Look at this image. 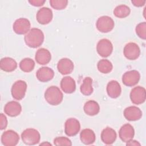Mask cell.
<instances>
[{"label": "cell", "mask_w": 146, "mask_h": 146, "mask_svg": "<svg viewBox=\"0 0 146 146\" xmlns=\"http://www.w3.org/2000/svg\"><path fill=\"white\" fill-rule=\"evenodd\" d=\"M51 59V55L50 52L44 48L38 49L35 53V59L39 64H47L50 62Z\"/></svg>", "instance_id": "d6986e66"}, {"label": "cell", "mask_w": 146, "mask_h": 146, "mask_svg": "<svg viewBox=\"0 0 146 146\" xmlns=\"http://www.w3.org/2000/svg\"><path fill=\"white\" fill-rule=\"evenodd\" d=\"M46 1L44 0H31L29 1V2L33 6H36V7H39L45 3Z\"/></svg>", "instance_id": "836d02e7"}, {"label": "cell", "mask_w": 146, "mask_h": 146, "mask_svg": "<svg viewBox=\"0 0 146 146\" xmlns=\"http://www.w3.org/2000/svg\"><path fill=\"white\" fill-rule=\"evenodd\" d=\"M53 14L52 10L46 7L39 9L36 15V18L38 23L41 25L48 24L52 19Z\"/></svg>", "instance_id": "4fadbf2b"}, {"label": "cell", "mask_w": 146, "mask_h": 146, "mask_svg": "<svg viewBox=\"0 0 146 146\" xmlns=\"http://www.w3.org/2000/svg\"><path fill=\"white\" fill-rule=\"evenodd\" d=\"M80 139L81 141L86 145H90L93 144L96 139L94 132L88 128L83 129L80 133Z\"/></svg>", "instance_id": "cb8c5ba5"}, {"label": "cell", "mask_w": 146, "mask_h": 146, "mask_svg": "<svg viewBox=\"0 0 146 146\" xmlns=\"http://www.w3.org/2000/svg\"><path fill=\"white\" fill-rule=\"evenodd\" d=\"M131 12L130 8L125 5H120L117 6L114 10L113 14L115 17L119 18H124L128 17Z\"/></svg>", "instance_id": "4316f807"}, {"label": "cell", "mask_w": 146, "mask_h": 146, "mask_svg": "<svg viewBox=\"0 0 146 146\" xmlns=\"http://www.w3.org/2000/svg\"><path fill=\"white\" fill-rule=\"evenodd\" d=\"M60 87L62 91L66 94L73 93L76 89L75 81L71 76H65L60 81Z\"/></svg>", "instance_id": "ffe728a7"}, {"label": "cell", "mask_w": 146, "mask_h": 146, "mask_svg": "<svg viewBox=\"0 0 146 146\" xmlns=\"http://www.w3.org/2000/svg\"><path fill=\"white\" fill-rule=\"evenodd\" d=\"M63 98V93L56 86L49 87L44 92V99L48 104L52 106L59 104L62 102Z\"/></svg>", "instance_id": "7a4b0ae2"}, {"label": "cell", "mask_w": 146, "mask_h": 146, "mask_svg": "<svg viewBox=\"0 0 146 146\" xmlns=\"http://www.w3.org/2000/svg\"><path fill=\"white\" fill-rule=\"evenodd\" d=\"M31 24L30 21L25 18L17 19L13 25L14 31L19 35L26 34L30 30Z\"/></svg>", "instance_id": "9c48e42d"}, {"label": "cell", "mask_w": 146, "mask_h": 146, "mask_svg": "<svg viewBox=\"0 0 146 146\" xmlns=\"http://www.w3.org/2000/svg\"><path fill=\"white\" fill-rule=\"evenodd\" d=\"M51 6L58 10H63L66 7L68 4V1L67 0H51L50 1Z\"/></svg>", "instance_id": "f546056e"}, {"label": "cell", "mask_w": 146, "mask_h": 146, "mask_svg": "<svg viewBox=\"0 0 146 146\" xmlns=\"http://www.w3.org/2000/svg\"><path fill=\"white\" fill-rule=\"evenodd\" d=\"M132 3L136 7H141L144 6L146 2L145 0H132Z\"/></svg>", "instance_id": "e575fe53"}, {"label": "cell", "mask_w": 146, "mask_h": 146, "mask_svg": "<svg viewBox=\"0 0 146 146\" xmlns=\"http://www.w3.org/2000/svg\"><path fill=\"white\" fill-rule=\"evenodd\" d=\"M74 65L71 60L68 58H62L59 60L57 64V69L62 75L71 74L74 70Z\"/></svg>", "instance_id": "5bb4252c"}, {"label": "cell", "mask_w": 146, "mask_h": 146, "mask_svg": "<svg viewBox=\"0 0 146 146\" xmlns=\"http://www.w3.org/2000/svg\"><path fill=\"white\" fill-rule=\"evenodd\" d=\"M124 116L129 121H136L141 119L142 112L139 108L136 106H129L124 110Z\"/></svg>", "instance_id": "e0dca14e"}, {"label": "cell", "mask_w": 146, "mask_h": 146, "mask_svg": "<svg viewBox=\"0 0 146 146\" xmlns=\"http://www.w3.org/2000/svg\"><path fill=\"white\" fill-rule=\"evenodd\" d=\"M35 67L34 61L29 58L22 59L19 63V67L22 71L25 72H30L33 71Z\"/></svg>", "instance_id": "f1b7e54d"}, {"label": "cell", "mask_w": 146, "mask_h": 146, "mask_svg": "<svg viewBox=\"0 0 146 146\" xmlns=\"http://www.w3.org/2000/svg\"><path fill=\"white\" fill-rule=\"evenodd\" d=\"M83 110L87 115L95 116L99 112L100 107L96 101L88 100L84 104Z\"/></svg>", "instance_id": "d4e9b609"}, {"label": "cell", "mask_w": 146, "mask_h": 146, "mask_svg": "<svg viewBox=\"0 0 146 146\" xmlns=\"http://www.w3.org/2000/svg\"><path fill=\"white\" fill-rule=\"evenodd\" d=\"M123 53L127 59L129 60H135L140 56V50L136 43L129 42L124 46Z\"/></svg>", "instance_id": "7c38bea8"}, {"label": "cell", "mask_w": 146, "mask_h": 146, "mask_svg": "<svg viewBox=\"0 0 146 146\" xmlns=\"http://www.w3.org/2000/svg\"><path fill=\"white\" fill-rule=\"evenodd\" d=\"M119 135L120 139L123 142L127 143L133 139L135 135L133 127L129 124H125L121 127Z\"/></svg>", "instance_id": "9a60e30c"}, {"label": "cell", "mask_w": 146, "mask_h": 146, "mask_svg": "<svg viewBox=\"0 0 146 146\" xmlns=\"http://www.w3.org/2000/svg\"><path fill=\"white\" fill-rule=\"evenodd\" d=\"M137 35L141 39H146V23L145 22L139 23L135 29Z\"/></svg>", "instance_id": "4dcf8cb0"}, {"label": "cell", "mask_w": 146, "mask_h": 146, "mask_svg": "<svg viewBox=\"0 0 146 146\" xmlns=\"http://www.w3.org/2000/svg\"><path fill=\"white\" fill-rule=\"evenodd\" d=\"M22 111V107L20 103L16 101H11L6 104L4 107L5 113L10 116L15 117L18 116Z\"/></svg>", "instance_id": "2e32d148"}, {"label": "cell", "mask_w": 146, "mask_h": 146, "mask_svg": "<svg viewBox=\"0 0 146 146\" xmlns=\"http://www.w3.org/2000/svg\"><path fill=\"white\" fill-rule=\"evenodd\" d=\"M44 38V34L41 30L33 28L25 35L24 40L27 46L35 48L42 44Z\"/></svg>", "instance_id": "6da1fadb"}, {"label": "cell", "mask_w": 146, "mask_h": 146, "mask_svg": "<svg viewBox=\"0 0 146 146\" xmlns=\"http://www.w3.org/2000/svg\"><path fill=\"white\" fill-rule=\"evenodd\" d=\"M114 26L113 20L111 17L106 15L99 17L96 23L97 29L103 33H107L112 30Z\"/></svg>", "instance_id": "277c9868"}, {"label": "cell", "mask_w": 146, "mask_h": 146, "mask_svg": "<svg viewBox=\"0 0 146 146\" xmlns=\"http://www.w3.org/2000/svg\"><path fill=\"white\" fill-rule=\"evenodd\" d=\"M121 92L120 84L116 80H111L107 85V92L108 95L111 98H118Z\"/></svg>", "instance_id": "7402d4cb"}, {"label": "cell", "mask_w": 146, "mask_h": 146, "mask_svg": "<svg viewBox=\"0 0 146 146\" xmlns=\"http://www.w3.org/2000/svg\"><path fill=\"white\" fill-rule=\"evenodd\" d=\"M140 74L137 70H131L125 72L122 76L123 84L128 87L134 86L140 80Z\"/></svg>", "instance_id": "8fae6325"}, {"label": "cell", "mask_w": 146, "mask_h": 146, "mask_svg": "<svg viewBox=\"0 0 146 146\" xmlns=\"http://www.w3.org/2000/svg\"><path fill=\"white\" fill-rule=\"evenodd\" d=\"M130 99L135 104L143 103L146 99V91L145 88L141 86H137L132 88L130 92Z\"/></svg>", "instance_id": "52a82bcc"}, {"label": "cell", "mask_w": 146, "mask_h": 146, "mask_svg": "<svg viewBox=\"0 0 146 146\" xmlns=\"http://www.w3.org/2000/svg\"><path fill=\"white\" fill-rule=\"evenodd\" d=\"M19 140V135L13 130L5 131L1 136V142L5 146H15L18 143Z\"/></svg>", "instance_id": "ba28073f"}, {"label": "cell", "mask_w": 146, "mask_h": 146, "mask_svg": "<svg viewBox=\"0 0 146 146\" xmlns=\"http://www.w3.org/2000/svg\"><path fill=\"white\" fill-rule=\"evenodd\" d=\"M97 67L99 71L101 73L108 74L112 71L113 66L110 60L108 59H103L98 62L97 64Z\"/></svg>", "instance_id": "83f0119b"}, {"label": "cell", "mask_w": 146, "mask_h": 146, "mask_svg": "<svg viewBox=\"0 0 146 146\" xmlns=\"http://www.w3.org/2000/svg\"><path fill=\"white\" fill-rule=\"evenodd\" d=\"M54 144L55 145L60 146V145H68L71 146L72 145V143L71 140L66 137L63 136L57 137L54 140Z\"/></svg>", "instance_id": "1f68e13d"}, {"label": "cell", "mask_w": 146, "mask_h": 146, "mask_svg": "<svg viewBox=\"0 0 146 146\" xmlns=\"http://www.w3.org/2000/svg\"><path fill=\"white\" fill-rule=\"evenodd\" d=\"M17 67V62L10 57L2 58L0 61V68L5 72H12Z\"/></svg>", "instance_id": "603a6c76"}, {"label": "cell", "mask_w": 146, "mask_h": 146, "mask_svg": "<svg viewBox=\"0 0 146 146\" xmlns=\"http://www.w3.org/2000/svg\"><path fill=\"white\" fill-rule=\"evenodd\" d=\"M22 141L26 145H33L38 144L40 139L39 132L34 128L25 129L21 134Z\"/></svg>", "instance_id": "3957f363"}, {"label": "cell", "mask_w": 146, "mask_h": 146, "mask_svg": "<svg viewBox=\"0 0 146 146\" xmlns=\"http://www.w3.org/2000/svg\"><path fill=\"white\" fill-rule=\"evenodd\" d=\"M54 76V71L48 67H42L39 68L36 72L37 79L41 82H47L51 80Z\"/></svg>", "instance_id": "ac0fdd59"}, {"label": "cell", "mask_w": 146, "mask_h": 146, "mask_svg": "<svg viewBox=\"0 0 146 146\" xmlns=\"http://www.w3.org/2000/svg\"><path fill=\"white\" fill-rule=\"evenodd\" d=\"M126 145H140V144L137 141L131 140L127 142Z\"/></svg>", "instance_id": "d590c367"}, {"label": "cell", "mask_w": 146, "mask_h": 146, "mask_svg": "<svg viewBox=\"0 0 146 146\" xmlns=\"http://www.w3.org/2000/svg\"><path fill=\"white\" fill-rule=\"evenodd\" d=\"M80 90L81 93L86 96H88L92 94V79L90 77H86L83 79Z\"/></svg>", "instance_id": "484cf974"}, {"label": "cell", "mask_w": 146, "mask_h": 146, "mask_svg": "<svg viewBox=\"0 0 146 146\" xmlns=\"http://www.w3.org/2000/svg\"><path fill=\"white\" fill-rule=\"evenodd\" d=\"M96 50L100 56L103 58H107L112 54L113 46L110 40L102 39L98 42Z\"/></svg>", "instance_id": "8992f818"}, {"label": "cell", "mask_w": 146, "mask_h": 146, "mask_svg": "<svg viewBox=\"0 0 146 146\" xmlns=\"http://www.w3.org/2000/svg\"><path fill=\"white\" fill-rule=\"evenodd\" d=\"M7 125V120L6 116L3 114H0V129L3 130L6 128Z\"/></svg>", "instance_id": "d6a6232c"}, {"label": "cell", "mask_w": 146, "mask_h": 146, "mask_svg": "<svg viewBox=\"0 0 146 146\" xmlns=\"http://www.w3.org/2000/svg\"><path fill=\"white\" fill-rule=\"evenodd\" d=\"M80 124L75 118L68 119L64 124V132L68 136H75L79 132Z\"/></svg>", "instance_id": "30bf717a"}, {"label": "cell", "mask_w": 146, "mask_h": 146, "mask_svg": "<svg viewBox=\"0 0 146 146\" xmlns=\"http://www.w3.org/2000/svg\"><path fill=\"white\" fill-rule=\"evenodd\" d=\"M26 90V83L22 80H17L12 86L11 90V95L14 99L20 100L25 97Z\"/></svg>", "instance_id": "5b68a950"}, {"label": "cell", "mask_w": 146, "mask_h": 146, "mask_svg": "<svg viewBox=\"0 0 146 146\" xmlns=\"http://www.w3.org/2000/svg\"><path fill=\"white\" fill-rule=\"evenodd\" d=\"M116 137L117 135L115 131L110 127H106L101 133L102 141L107 145L113 144L116 140Z\"/></svg>", "instance_id": "44dd1931"}]
</instances>
